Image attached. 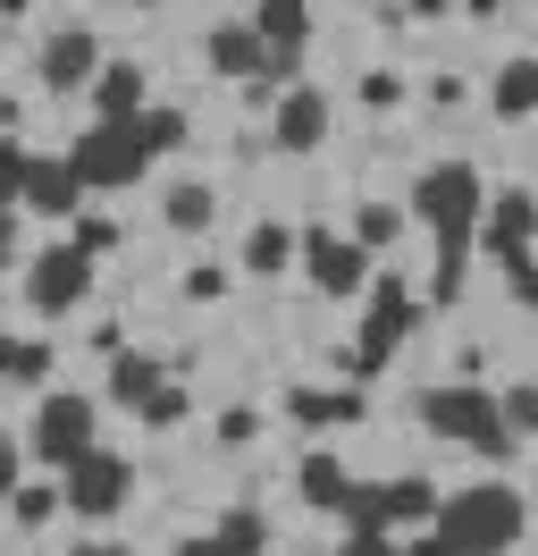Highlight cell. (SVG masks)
Returning a JSON list of instances; mask_svg holds the SVG:
<instances>
[{
	"mask_svg": "<svg viewBox=\"0 0 538 556\" xmlns=\"http://www.w3.org/2000/svg\"><path fill=\"white\" fill-rule=\"evenodd\" d=\"M412 211L437 228V278H430V304H454L463 295V270H471V237H479V211H488V186L471 161H437L421 169L412 186Z\"/></svg>",
	"mask_w": 538,
	"mask_h": 556,
	"instance_id": "6da1fadb",
	"label": "cell"
},
{
	"mask_svg": "<svg viewBox=\"0 0 538 556\" xmlns=\"http://www.w3.org/2000/svg\"><path fill=\"white\" fill-rule=\"evenodd\" d=\"M522 522H530V506H522V489L513 481H479V489H454V497H437V556H504L513 540H522Z\"/></svg>",
	"mask_w": 538,
	"mask_h": 556,
	"instance_id": "7a4b0ae2",
	"label": "cell"
},
{
	"mask_svg": "<svg viewBox=\"0 0 538 556\" xmlns=\"http://www.w3.org/2000/svg\"><path fill=\"white\" fill-rule=\"evenodd\" d=\"M421 421H430L437 439H454V447H479V455H497V464H513V430L497 421V396L479 380H454V388H430L421 396Z\"/></svg>",
	"mask_w": 538,
	"mask_h": 556,
	"instance_id": "3957f363",
	"label": "cell"
},
{
	"mask_svg": "<svg viewBox=\"0 0 538 556\" xmlns=\"http://www.w3.org/2000/svg\"><path fill=\"white\" fill-rule=\"evenodd\" d=\"M60 161L76 169V186H85V194H118V186H134V177L152 169V152L134 143V127H101V118L67 143Z\"/></svg>",
	"mask_w": 538,
	"mask_h": 556,
	"instance_id": "277c9868",
	"label": "cell"
},
{
	"mask_svg": "<svg viewBox=\"0 0 538 556\" xmlns=\"http://www.w3.org/2000/svg\"><path fill=\"white\" fill-rule=\"evenodd\" d=\"M42 464H76V455L93 447V396H76V388H51L42 405H34V439H26Z\"/></svg>",
	"mask_w": 538,
	"mask_h": 556,
	"instance_id": "5b68a950",
	"label": "cell"
},
{
	"mask_svg": "<svg viewBox=\"0 0 538 556\" xmlns=\"http://www.w3.org/2000/svg\"><path fill=\"white\" fill-rule=\"evenodd\" d=\"M85 295H93V262H85L76 244H51V253H34V262H26V304L42 320H67Z\"/></svg>",
	"mask_w": 538,
	"mask_h": 556,
	"instance_id": "8992f818",
	"label": "cell"
},
{
	"mask_svg": "<svg viewBox=\"0 0 538 556\" xmlns=\"http://www.w3.org/2000/svg\"><path fill=\"white\" fill-rule=\"evenodd\" d=\"M127 489H134V464H127V455H110V447H85L60 472V497L76 506V515H118Z\"/></svg>",
	"mask_w": 538,
	"mask_h": 556,
	"instance_id": "52a82bcc",
	"label": "cell"
},
{
	"mask_svg": "<svg viewBox=\"0 0 538 556\" xmlns=\"http://www.w3.org/2000/svg\"><path fill=\"white\" fill-rule=\"evenodd\" d=\"M295 262L311 270L320 295H362V287H370V253H362V244H345L336 228H295Z\"/></svg>",
	"mask_w": 538,
	"mask_h": 556,
	"instance_id": "ba28073f",
	"label": "cell"
},
{
	"mask_svg": "<svg viewBox=\"0 0 538 556\" xmlns=\"http://www.w3.org/2000/svg\"><path fill=\"white\" fill-rule=\"evenodd\" d=\"M320 136H329V93L286 85V93L269 102V143H278V152H311Z\"/></svg>",
	"mask_w": 538,
	"mask_h": 556,
	"instance_id": "9c48e42d",
	"label": "cell"
},
{
	"mask_svg": "<svg viewBox=\"0 0 538 556\" xmlns=\"http://www.w3.org/2000/svg\"><path fill=\"white\" fill-rule=\"evenodd\" d=\"M101 76V42H93V26H60V35L42 42V85L51 93H85Z\"/></svg>",
	"mask_w": 538,
	"mask_h": 556,
	"instance_id": "30bf717a",
	"label": "cell"
},
{
	"mask_svg": "<svg viewBox=\"0 0 538 556\" xmlns=\"http://www.w3.org/2000/svg\"><path fill=\"white\" fill-rule=\"evenodd\" d=\"M17 203L42 211V219H76V211H85V186H76V169H67L60 152H34V161H26V186H17Z\"/></svg>",
	"mask_w": 538,
	"mask_h": 556,
	"instance_id": "8fae6325",
	"label": "cell"
},
{
	"mask_svg": "<svg viewBox=\"0 0 538 556\" xmlns=\"http://www.w3.org/2000/svg\"><path fill=\"white\" fill-rule=\"evenodd\" d=\"M530 228H538V203L522 194V186H504V194H488V211H479V244H488L497 262H513V253H530Z\"/></svg>",
	"mask_w": 538,
	"mask_h": 556,
	"instance_id": "7c38bea8",
	"label": "cell"
},
{
	"mask_svg": "<svg viewBox=\"0 0 538 556\" xmlns=\"http://www.w3.org/2000/svg\"><path fill=\"white\" fill-rule=\"evenodd\" d=\"M143 93H152V76L134 68V60H101V76H93L101 127H134V118H143Z\"/></svg>",
	"mask_w": 538,
	"mask_h": 556,
	"instance_id": "4fadbf2b",
	"label": "cell"
},
{
	"mask_svg": "<svg viewBox=\"0 0 538 556\" xmlns=\"http://www.w3.org/2000/svg\"><path fill=\"white\" fill-rule=\"evenodd\" d=\"M244 26H253L261 51H303V42H311V9H303V0H261Z\"/></svg>",
	"mask_w": 538,
	"mask_h": 556,
	"instance_id": "5bb4252c",
	"label": "cell"
},
{
	"mask_svg": "<svg viewBox=\"0 0 538 556\" xmlns=\"http://www.w3.org/2000/svg\"><path fill=\"white\" fill-rule=\"evenodd\" d=\"M202 60L219 76H244V85H261V68H269V51L253 42V26H219V35L202 42Z\"/></svg>",
	"mask_w": 538,
	"mask_h": 556,
	"instance_id": "9a60e30c",
	"label": "cell"
},
{
	"mask_svg": "<svg viewBox=\"0 0 538 556\" xmlns=\"http://www.w3.org/2000/svg\"><path fill=\"white\" fill-rule=\"evenodd\" d=\"M295 489H303V506L336 515V506H345V489H354V472H345V464H336L329 447H311V455L295 464Z\"/></svg>",
	"mask_w": 538,
	"mask_h": 556,
	"instance_id": "2e32d148",
	"label": "cell"
},
{
	"mask_svg": "<svg viewBox=\"0 0 538 556\" xmlns=\"http://www.w3.org/2000/svg\"><path fill=\"white\" fill-rule=\"evenodd\" d=\"M286 414H295L303 430H336V421H362V396H354V388H345V396H329V388H295Z\"/></svg>",
	"mask_w": 538,
	"mask_h": 556,
	"instance_id": "e0dca14e",
	"label": "cell"
},
{
	"mask_svg": "<svg viewBox=\"0 0 538 556\" xmlns=\"http://www.w3.org/2000/svg\"><path fill=\"white\" fill-rule=\"evenodd\" d=\"M168 228H185V237H202V228H210V219H219V194H210V186H202V177H177V186H168Z\"/></svg>",
	"mask_w": 538,
	"mask_h": 556,
	"instance_id": "ac0fdd59",
	"label": "cell"
},
{
	"mask_svg": "<svg viewBox=\"0 0 538 556\" xmlns=\"http://www.w3.org/2000/svg\"><path fill=\"white\" fill-rule=\"evenodd\" d=\"M168 371H161V354H118V363H110V396H118V405H143V396H152V388H161Z\"/></svg>",
	"mask_w": 538,
	"mask_h": 556,
	"instance_id": "d6986e66",
	"label": "cell"
},
{
	"mask_svg": "<svg viewBox=\"0 0 538 556\" xmlns=\"http://www.w3.org/2000/svg\"><path fill=\"white\" fill-rule=\"evenodd\" d=\"M488 102H497V118H530V102H538V60H504Z\"/></svg>",
	"mask_w": 538,
	"mask_h": 556,
	"instance_id": "ffe728a7",
	"label": "cell"
},
{
	"mask_svg": "<svg viewBox=\"0 0 538 556\" xmlns=\"http://www.w3.org/2000/svg\"><path fill=\"white\" fill-rule=\"evenodd\" d=\"M430 515H437V481H421V472L387 481V531H404V522H430Z\"/></svg>",
	"mask_w": 538,
	"mask_h": 556,
	"instance_id": "44dd1931",
	"label": "cell"
},
{
	"mask_svg": "<svg viewBox=\"0 0 538 556\" xmlns=\"http://www.w3.org/2000/svg\"><path fill=\"white\" fill-rule=\"evenodd\" d=\"M295 262V228H278V219H261L253 237H244V270H261V278H278Z\"/></svg>",
	"mask_w": 538,
	"mask_h": 556,
	"instance_id": "7402d4cb",
	"label": "cell"
},
{
	"mask_svg": "<svg viewBox=\"0 0 538 556\" xmlns=\"http://www.w3.org/2000/svg\"><path fill=\"white\" fill-rule=\"evenodd\" d=\"M370 320H387L396 338H412V329H421V304H412V287H404V278H379V287H370Z\"/></svg>",
	"mask_w": 538,
	"mask_h": 556,
	"instance_id": "603a6c76",
	"label": "cell"
},
{
	"mask_svg": "<svg viewBox=\"0 0 538 556\" xmlns=\"http://www.w3.org/2000/svg\"><path fill=\"white\" fill-rule=\"evenodd\" d=\"M134 143L161 161V152H177L185 143V110H168V102H143V118H134Z\"/></svg>",
	"mask_w": 538,
	"mask_h": 556,
	"instance_id": "cb8c5ba5",
	"label": "cell"
},
{
	"mask_svg": "<svg viewBox=\"0 0 538 556\" xmlns=\"http://www.w3.org/2000/svg\"><path fill=\"white\" fill-rule=\"evenodd\" d=\"M396 237H404V211H396V203H362V211H354V237H345V244H362V253H387Z\"/></svg>",
	"mask_w": 538,
	"mask_h": 556,
	"instance_id": "d4e9b609",
	"label": "cell"
},
{
	"mask_svg": "<svg viewBox=\"0 0 538 556\" xmlns=\"http://www.w3.org/2000/svg\"><path fill=\"white\" fill-rule=\"evenodd\" d=\"M42 371H51V346H42V338H0V380L34 388Z\"/></svg>",
	"mask_w": 538,
	"mask_h": 556,
	"instance_id": "484cf974",
	"label": "cell"
},
{
	"mask_svg": "<svg viewBox=\"0 0 538 556\" xmlns=\"http://www.w3.org/2000/svg\"><path fill=\"white\" fill-rule=\"evenodd\" d=\"M67 244H76L85 262H101V253L118 244V219H110V211H76V219H67Z\"/></svg>",
	"mask_w": 538,
	"mask_h": 556,
	"instance_id": "4316f807",
	"label": "cell"
},
{
	"mask_svg": "<svg viewBox=\"0 0 538 556\" xmlns=\"http://www.w3.org/2000/svg\"><path fill=\"white\" fill-rule=\"evenodd\" d=\"M134 414H143V430H177V421L194 414V396H185L177 380H161L152 396H143V405H134Z\"/></svg>",
	"mask_w": 538,
	"mask_h": 556,
	"instance_id": "83f0119b",
	"label": "cell"
},
{
	"mask_svg": "<svg viewBox=\"0 0 538 556\" xmlns=\"http://www.w3.org/2000/svg\"><path fill=\"white\" fill-rule=\"evenodd\" d=\"M9 515L26 522V531H42V522L60 515V489H51V481H17V497H9Z\"/></svg>",
	"mask_w": 538,
	"mask_h": 556,
	"instance_id": "f1b7e54d",
	"label": "cell"
},
{
	"mask_svg": "<svg viewBox=\"0 0 538 556\" xmlns=\"http://www.w3.org/2000/svg\"><path fill=\"white\" fill-rule=\"evenodd\" d=\"M219 540H235V548H253V556H269V522L253 515V506H235V515H219Z\"/></svg>",
	"mask_w": 538,
	"mask_h": 556,
	"instance_id": "f546056e",
	"label": "cell"
},
{
	"mask_svg": "<svg viewBox=\"0 0 538 556\" xmlns=\"http://www.w3.org/2000/svg\"><path fill=\"white\" fill-rule=\"evenodd\" d=\"M26 161H34L26 143H17V136H0V211H17V186H26Z\"/></svg>",
	"mask_w": 538,
	"mask_h": 556,
	"instance_id": "4dcf8cb0",
	"label": "cell"
},
{
	"mask_svg": "<svg viewBox=\"0 0 538 556\" xmlns=\"http://www.w3.org/2000/svg\"><path fill=\"white\" fill-rule=\"evenodd\" d=\"M253 430H261V414H253V405H228V414H219V447H244Z\"/></svg>",
	"mask_w": 538,
	"mask_h": 556,
	"instance_id": "1f68e13d",
	"label": "cell"
},
{
	"mask_svg": "<svg viewBox=\"0 0 538 556\" xmlns=\"http://www.w3.org/2000/svg\"><path fill=\"white\" fill-rule=\"evenodd\" d=\"M336 556H404V548H396V531H345Z\"/></svg>",
	"mask_w": 538,
	"mask_h": 556,
	"instance_id": "d6a6232c",
	"label": "cell"
},
{
	"mask_svg": "<svg viewBox=\"0 0 538 556\" xmlns=\"http://www.w3.org/2000/svg\"><path fill=\"white\" fill-rule=\"evenodd\" d=\"M504 287H513V304H538V270H530V253H513V262H504Z\"/></svg>",
	"mask_w": 538,
	"mask_h": 556,
	"instance_id": "836d02e7",
	"label": "cell"
},
{
	"mask_svg": "<svg viewBox=\"0 0 538 556\" xmlns=\"http://www.w3.org/2000/svg\"><path fill=\"white\" fill-rule=\"evenodd\" d=\"M185 295H194V304H219V295H228V270H219V262H202V270L185 278Z\"/></svg>",
	"mask_w": 538,
	"mask_h": 556,
	"instance_id": "e575fe53",
	"label": "cell"
},
{
	"mask_svg": "<svg viewBox=\"0 0 538 556\" xmlns=\"http://www.w3.org/2000/svg\"><path fill=\"white\" fill-rule=\"evenodd\" d=\"M362 102H370V110H396V102H404V85H396L387 68H370V76H362Z\"/></svg>",
	"mask_w": 538,
	"mask_h": 556,
	"instance_id": "d590c367",
	"label": "cell"
},
{
	"mask_svg": "<svg viewBox=\"0 0 538 556\" xmlns=\"http://www.w3.org/2000/svg\"><path fill=\"white\" fill-rule=\"evenodd\" d=\"M9 497H17V439L0 430V506H9Z\"/></svg>",
	"mask_w": 538,
	"mask_h": 556,
	"instance_id": "8d00e7d4",
	"label": "cell"
},
{
	"mask_svg": "<svg viewBox=\"0 0 538 556\" xmlns=\"http://www.w3.org/2000/svg\"><path fill=\"white\" fill-rule=\"evenodd\" d=\"M177 556H253V548H235V540H219V531H202V540H185Z\"/></svg>",
	"mask_w": 538,
	"mask_h": 556,
	"instance_id": "74e56055",
	"label": "cell"
},
{
	"mask_svg": "<svg viewBox=\"0 0 538 556\" xmlns=\"http://www.w3.org/2000/svg\"><path fill=\"white\" fill-rule=\"evenodd\" d=\"M17 262V211H0V270Z\"/></svg>",
	"mask_w": 538,
	"mask_h": 556,
	"instance_id": "f35d334b",
	"label": "cell"
},
{
	"mask_svg": "<svg viewBox=\"0 0 538 556\" xmlns=\"http://www.w3.org/2000/svg\"><path fill=\"white\" fill-rule=\"evenodd\" d=\"M67 556H127V548H110V540H93V548H67Z\"/></svg>",
	"mask_w": 538,
	"mask_h": 556,
	"instance_id": "ab89813d",
	"label": "cell"
},
{
	"mask_svg": "<svg viewBox=\"0 0 538 556\" xmlns=\"http://www.w3.org/2000/svg\"><path fill=\"white\" fill-rule=\"evenodd\" d=\"M0 304H9V295H0Z\"/></svg>",
	"mask_w": 538,
	"mask_h": 556,
	"instance_id": "60d3db41",
	"label": "cell"
}]
</instances>
